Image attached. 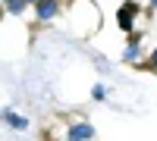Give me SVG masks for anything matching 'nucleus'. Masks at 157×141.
I'll return each mask as SVG.
<instances>
[{
  "label": "nucleus",
  "instance_id": "obj_6",
  "mask_svg": "<svg viewBox=\"0 0 157 141\" xmlns=\"http://www.w3.org/2000/svg\"><path fill=\"white\" fill-rule=\"evenodd\" d=\"M6 3H10V9H13V13H22V6H25V0H6Z\"/></svg>",
  "mask_w": 157,
  "mask_h": 141
},
{
  "label": "nucleus",
  "instance_id": "obj_8",
  "mask_svg": "<svg viewBox=\"0 0 157 141\" xmlns=\"http://www.w3.org/2000/svg\"><path fill=\"white\" fill-rule=\"evenodd\" d=\"M154 3H157V0H154Z\"/></svg>",
  "mask_w": 157,
  "mask_h": 141
},
{
  "label": "nucleus",
  "instance_id": "obj_3",
  "mask_svg": "<svg viewBox=\"0 0 157 141\" xmlns=\"http://www.w3.org/2000/svg\"><path fill=\"white\" fill-rule=\"evenodd\" d=\"M57 13V3H50V0H41V3H38V16L41 19H50Z\"/></svg>",
  "mask_w": 157,
  "mask_h": 141
},
{
  "label": "nucleus",
  "instance_id": "obj_4",
  "mask_svg": "<svg viewBox=\"0 0 157 141\" xmlns=\"http://www.w3.org/2000/svg\"><path fill=\"white\" fill-rule=\"evenodd\" d=\"M3 119H6L10 125H16V129H29V119H22V116H16V113H10V110L3 113Z\"/></svg>",
  "mask_w": 157,
  "mask_h": 141
},
{
  "label": "nucleus",
  "instance_id": "obj_5",
  "mask_svg": "<svg viewBox=\"0 0 157 141\" xmlns=\"http://www.w3.org/2000/svg\"><path fill=\"white\" fill-rule=\"evenodd\" d=\"M123 57H126V60H138V41H132V44H129Z\"/></svg>",
  "mask_w": 157,
  "mask_h": 141
},
{
  "label": "nucleus",
  "instance_id": "obj_2",
  "mask_svg": "<svg viewBox=\"0 0 157 141\" xmlns=\"http://www.w3.org/2000/svg\"><path fill=\"white\" fill-rule=\"evenodd\" d=\"M91 135H94V129H91L88 122H78V125L69 129V141H85V138H91Z\"/></svg>",
  "mask_w": 157,
  "mask_h": 141
},
{
  "label": "nucleus",
  "instance_id": "obj_7",
  "mask_svg": "<svg viewBox=\"0 0 157 141\" xmlns=\"http://www.w3.org/2000/svg\"><path fill=\"white\" fill-rule=\"evenodd\" d=\"M154 66H157V50H154Z\"/></svg>",
  "mask_w": 157,
  "mask_h": 141
},
{
  "label": "nucleus",
  "instance_id": "obj_1",
  "mask_svg": "<svg viewBox=\"0 0 157 141\" xmlns=\"http://www.w3.org/2000/svg\"><path fill=\"white\" fill-rule=\"evenodd\" d=\"M132 19H135V3L123 6V9H120V16H116V22H120V28H123V32L132 28Z\"/></svg>",
  "mask_w": 157,
  "mask_h": 141
}]
</instances>
